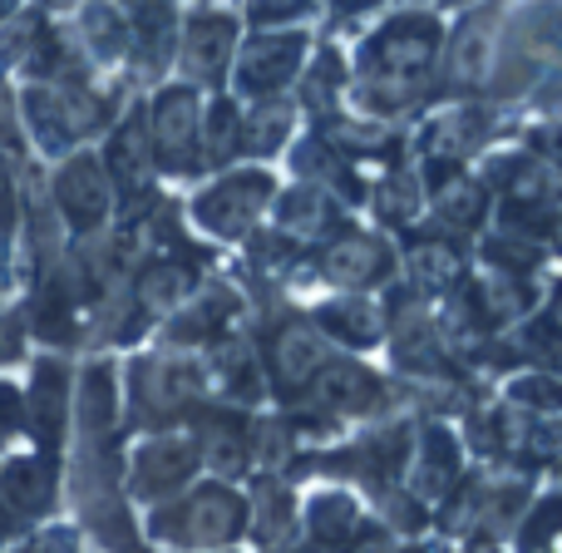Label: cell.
<instances>
[{"mask_svg": "<svg viewBox=\"0 0 562 553\" xmlns=\"http://www.w3.org/2000/svg\"><path fill=\"white\" fill-rule=\"evenodd\" d=\"M429 55H435V40L429 35H390L385 45H380V59H385V69H425Z\"/></svg>", "mask_w": 562, "mask_h": 553, "instance_id": "cell-1", "label": "cell"}, {"mask_svg": "<svg viewBox=\"0 0 562 553\" xmlns=\"http://www.w3.org/2000/svg\"><path fill=\"white\" fill-rule=\"evenodd\" d=\"M375 263H380V253H375L370 243H340L336 253H330V273L346 277V281H366V277H375Z\"/></svg>", "mask_w": 562, "mask_h": 553, "instance_id": "cell-2", "label": "cell"}, {"mask_svg": "<svg viewBox=\"0 0 562 553\" xmlns=\"http://www.w3.org/2000/svg\"><path fill=\"white\" fill-rule=\"evenodd\" d=\"M415 277L439 287V281H454L459 277V257L449 247H419L415 253Z\"/></svg>", "mask_w": 562, "mask_h": 553, "instance_id": "cell-3", "label": "cell"}, {"mask_svg": "<svg viewBox=\"0 0 562 553\" xmlns=\"http://www.w3.org/2000/svg\"><path fill=\"white\" fill-rule=\"evenodd\" d=\"M188 124H193V114H188V99H183V95L164 99V114H158V134H164L168 148H183V144H188Z\"/></svg>", "mask_w": 562, "mask_h": 553, "instance_id": "cell-4", "label": "cell"}, {"mask_svg": "<svg viewBox=\"0 0 562 553\" xmlns=\"http://www.w3.org/2000/svg\"><path fill=\"white\" fill-rule=\"evenodd\" d=\"M484 35L479 30H469L464 40H459V79H479L484 75Z\"/></svg>", "mask_w": 562, "mask_h": 553, "instance_id": "cell-5", "label": "cell"}, {"mask_svg": "<svg viewBox=\"0 0 562 553\" xmlns=\"http://www.w3.org/2000/svg\"><path fill=\"white\" fill-rule=\"evenodd\" d=\"M291 55H296V45H281L277 55H267V49H262V55H257V65H291ZM247 79H257V85H272V79H281V75H277V69H257V75H247Z\"/></svg>", "mask_w": 562, "mask_h": 553, "instance_id": "cell-6", "label": "cell"}]
</instances>
